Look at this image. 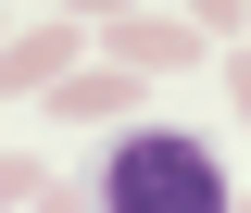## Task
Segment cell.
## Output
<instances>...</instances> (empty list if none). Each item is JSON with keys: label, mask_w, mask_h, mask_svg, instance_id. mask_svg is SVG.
<instances>
[{"label": "cell", "mask_w": 251, "mask_h": 213, "mask_svg": "<svg viewBox=\"0 0 251 213\" xmlns=\"http://www.w3.org/2000/svg\"><path fill=\"white\" fill-rule=\"evenodd\" d=\"M176 13H188V25H201V38H214V50H226V38H239V13H251V0H176Z\"/></svg>", "instance_id": "5b68a950"}, {"label": "cell", "mask_w": 251, "mask_h": 213, "mask_svg": "<svg viewBox=\"0 0 251 213\" xmlns=\"http://www.w3.org/2000/svg\"><path fill=\"white\" fill-rule=\"evenodd\" d=\"M226 113L251 125V50H226Z\"/></svg>", "instance_id": "ba28073f"}, {"label": "cell", "mask_w": 251, "mask_h": 213, "mask_svg": "<svg viewBox=\"0 0 251 213\" xmlns=\"http://www.w3.org/2000/svg\"><path fill=\"white\" fill-rule=\"evenodd\" d=\"M38 188H50V176H38V163H25V151H0V213H25V201H38Z\"/></svg>", "instance_id": "8992f818"}, {"label": "cell", "mask_w": 251, "mask_h": 213, "mask_svg": "<svg viewBox=\"0 0 251 213\" xmlns=\"http://www.w3.org/2000/svg\"><path fill=\"white\" fill-rule=\"evenodd\" d=\"M0 38H13V25H0Z\"/></svg>", "instance_id": "30bf717a"}, {"label": "cell", "mask_w": 251, "mask_h": 213, "mask_svg": "<svg viewBox=\"0 0 251 213\" xmlns=\"http://www.w3.org/2000/svg\"><path fill=\"white\" fill-rule=\"evenodd\" d=\"M75 63H88V25H75V13H38V25L0 38V100H50Z\"/></svg>", "instance_id": "7a4b0ae2"}, {"label": "cell", "mask_w": 251, "mask_h": 213, "mask_svg": "<svg viewBox=\"0 0 251 213\" xmlns=\"http://www.w3.org/2000/svg\"><path fill=\"white\" fill-rule=\"evenodd\" d=\"M239 213H251V201H239Z\"/></svg>", "instance_id": "8fae6325"}, {"label": "cell", "mask_w": 251, "mask_h": 213, "mask_svg": "<svg viewBox=\"0 0 251 213\" xmlns=\"http://www.w3.org/2000/svg\"><path fill=\"white\" fill-rule=\"evenodd\" d=\"M201 50H214V38L188 25V13H113V25H100V63H126V75H188Z\"/></svg>", "instance_id": "3957f363"}, {"label": "cell", "mask_w": 251, "mask_h": 213, "mask_svg": "<svg viewBox=\"0 0 251 213\" xmlns=\"http://www.w3.org/2000/svg\"><path fill=\"white\" fill-rule=\"evenodd\" d=\"M38 113H50V125H100V113H126V63H75Z\"/></svg>", "instance_id": "277c9868"}, {"label": "cell", "mask_w": 251, "mask_h": 213, "mask_svg": "<svg viewBox=\"0 0 251 213\" xmlns=\"http://www.w3.org/2000/svg\"><path fill=\"white\" fill-rule=\"evenodd\" d=\"M50 13H75V25L100 38V25H113V13H138V0H50Z\"/></svg>", "instance_id": "52a82bcc"}, {"label": "cell", "mask_w": 251, "mask_h": 213, "mask_svg": "<svg viewBox=\"0 0 251 213\" xmlns=\"http://www.w3.org/2000/svg\"><path fill=\"white\" fill-rule=\"evenodd\" d=\"M25 213H88V201H75V188H38V201H25Z\"/></svg>", "instance_id": "9c48e42d"}, {"label": "cell", "mask_w": 251, "mask_h": 213, "mask_svg": "<svg viewBox=\"0 0 251 213\" xmlns=\"http://www.w3.org/2000/svg\"><path fill=\"white\" fill-rule=\"evenodd\" d=\"M88 213H239V201H226L214 138H188V125H138V138H113V151H100Z\"/></svg>", "instance_id": "6da1fadb"}]
</instances>
